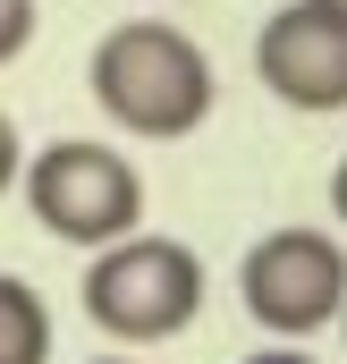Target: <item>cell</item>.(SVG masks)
<instances>
[{
	"label": "cell",
	"mask_w": 347,
	"mask_h": 364,
	"mask_svg": "<svg viewBox=\"0 0 347 364\" xmlns=\"http://www.w3.org/2000/svg\"><path fill=\"white\" fill-rule=\"evenodd\" d=\"M85 85L102 102V119L110 127H127V136H144V144H178V136H195L203 119H212V60H203V43L170 26V17H127V26H110L102 43H93L85 60Z\"/></svg>",
	"instance_id": "cell-1"
},
{
	"label": "cell",
	"mask_w": 347,
	"mask_h": 364,
	"mask_svg": "<svg viewBox=\"0 0 347 364\" xmlns=\"http://www.w3.org/2000/svg\"><path fill=\"white\" fill-rule=\"evenodd\" d=\"M203 314V255L161 229H127L110 246H93L85 272V322L119 348H161Z\"/></svg>",
	"instance_id": "cell-2"
},
{
	"label": "cell",
	"mask_w": 347,
	"mask_h": 364,
	"mask_svg": "<svg viewBox=\"0 0 347 364\" xmlns=\"http://www.w3.org/2000/svg\"><path fill=\"white\" fill-rule=\"evenodd\" d=\"M26 212L60 237V246H110V237H127V229H144V178H136V161L119 153V144H85V136H60V144H43L26 170Z\"/></svg>",
	"instance_id": "cell-3"
},
{
	"label": "cell",
	"mask_w": 347,
	"mask_h": 364,
	"mask_svg": "<svg viewBox=\"0 0 347 364\" xmlns=\"http://www.w3.org/2000/svg\"><path fill=\"white\" fill-rule=\"evenodd\" d=\"M237 296L262 339H314L347 305V246L331 229H271L237 263Z\"/></svg>",
	"instance_id": "cell-4"
},
{
	"label": "cell",
	"mask_w": 347,
	"mask_h": 364,
	"mask_svg": "<svg viewBox=\"0 0 347 364\" xmlns=\"http://www.w3.org/2000/svg\"><path fill=\"white\" fill-rule=\"evenodd\" d=\"M255 77L288 110H314V119L322 110H347V17L314 9V0L279 9L255 34Z\"/></svg>",
	"instance_id": "cell-5"
},
{
	"label": "cell",
	"mask_w": 347,
	"mask_h": 364,
	"mask_svg": "<svg viewBox=\"0 0 347 364\" xmlns=\"http://www.w3.org/2000/svg\"><path fill=\"white\" fill-rule=\"evenodd\" d=\"M0 364H51V305L34 279H0Z\"/></svg>",
	"instance_id": "cell-6"
},
{
	"label": "cell",
	"mask_w": 347,
	"mask_h": 364,
	"mask_svg": "<svg viewBox=\"0 0 347 364\" xmlns=\"http://www.w3.org/2000/svg\"><path fill=\"white\" fill-rule=\"evenodd\" d=\"M34 17H43L34 0H0V68H9V60L34 43Z\"/></svg>",
	"instance_id": "cell-7"
},
{
	"label": "cell",
	"mask_w": 347,
	"mask_h": 364,
	"mask_svg": "<svg viewBox=\"0 0 347 364\" xmlns=\"http://www.w3.org/2000/svg\"><path fill=\"white\" fill-rule=\"evenodd\" d=\"M17 170H26V136H17V119L0 110V195L17 186Z\"/></svg>",
	"instance_id": "cell-8"
},
{
	"label": "cell",
	"mask_w": 347,
	"mask_h": 364,
	"mask_svg": "<svg viewBox=\"0 0 347 364\" xmlns=\"http://www.w3.org/2000/svg\"><path fill=\"white\" fill-rule=\"evenodd\" d=\"M246 364H322V356H305V348H255Z\"/></svg>",
	"instance_id": "cell-9"
},
{
	"label": "cell",
	"mask_w": 347,
	"mask_h": 364,
	"mask_svg": "<svg viewBox=\"0 0 347 364\" xmlns=\"http://www.w3.org/2000/svg\"><path fill=\"white\" fill-rule=\"evenodd\" d=\"M331 212H339V220H347V161H339V170H331Z\"/></svg>",
	"instance_id": "cell-10"
},
{
	"label": "cell",
	"mask_w": 347,
	"mask_h": 364,
	"mask_svg": "<svg viewBox=\"0 0 347 364\" xmlns=\"http://www.w3.org/2000/svg\"><path fill=\"white\" fill-rule=\"evenodd\" d=\"M314 9H331V17H347V0H314Z\"/></svg>",
	"instance_id": "cell-11"
},
{
	"label": "cell",
	"mask_w": 347,
	"mask_h": 364,
	"mask_svg": "<svg viewBox=\"0 0 347 364\" xmlns=\"http://www.w3.org/2000/svg\"><path fill=\"white\" fill-rule=\"evenodd\" d=\"M93 364H127V356H93Z\"/></svg>",
	"instance_id": "cell-12"
}]
</instances>
